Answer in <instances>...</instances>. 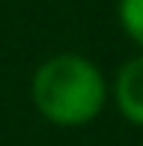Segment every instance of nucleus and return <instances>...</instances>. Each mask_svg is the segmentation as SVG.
I'll return each mask as SVG.
<instances>
[{
	"label": "nucleus",
	"instance_id": "f257e3e1",
	"mask_svg": "<svg viewBox=\"0 0 143 146\" xmlns=\"http://www.w3.org/2000/svg\"><path fill=\"white\" fill-rule=\"evenodd\" d=\"M30 96L45 122L57 128L89 125L107 104V81L83 54H54L36 66Z\"/></svg>",
	"mask_w": 143,
	"mask_h": 146
},
{
	"label": "nucleus",
	"instance_id": "f03ea898",
	"mask_svg": "<svg viewBox=\"0 0 143 146\" xmlns=\"http://www.w3.org/2000/svg\"><path fill=\"white\" fill-rule=\"evenodd\" d=\"M110 96H113V104L122 113V119L143 128V54L131 57L116 72Z\"/></svg>",
	"mask_w": 143,
	"mask_h": 146
},
{
	"label": "nucleus",
	"instance_id": "7ed1b4c3",
	"mask_svg": "<svg viewBox=\"0 0 143 146\" xmlns=\"http://www.w3.org/2000/svg\"><path fill=\"white\" fill-rule=\"evenodd\" d=\"M116 18L125 36L143 54V0H116Z\"/></svg>",
	"mask_w": 143,
	"mask_h": 146
},
{
	"label": "nucleus",
	"instance_id": "20e7f679",
	"mask_svg": "<svg viewBox=\"0 0 143 146\" xmlns=\"http://www.w3.org/2000/svg\"><path fill=\"white\" fill-rule=\"evenodd\" d=\"M140 146H143V143H140Z\"/></svg>",
	"mask_w": 143,
	"mask_h": 146
}]
</instances>
